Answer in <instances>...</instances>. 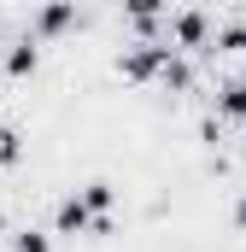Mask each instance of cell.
<instances>
[{
  "label": "cell",
  "instance_id": "obj_1",
  "mask_svg": "<svg viewBox=\"0 0 246 252\" xmlns=\"http://www.w3.org/2000/svg\"><path fill=\"white\" fill-rule=\"evenodd\" d=\"M170 59H176L170 41H141V35H135L129 47H118V76H123V82H135V88H147V82H164Z\"/></svg>",
  "mask_w": 246,
  "mask_h": 252
},
{
  "label": "cell",
  "instance_id": "obj_2",
  "mask_svg": "<svg viewBox=\"0 0 246 252\" xmlns=\"http://www.w3.org/2000/svg\"><path fill=\"white\" fill-rule=\"evenodd\" d=\"M47 229H53L59 241H82V235H112V217H100V211L88 205V193H82V188H70L59 205H53Z\"/></svg>",
  "mask_w": 246,
  "mask_h": 252
},
{
  "label": "cell",
  "instance_id": "obj_3",
  "mask_svg": "<svg viewBox=\"0 0 246 252\" xmlns=\"http://www.w3.org/2000/svg\"><path fill=\"white\" fill-rule=\"evenodd\" d=\"M211 18H205V6H176L170 12V24H164V41L176 47V53H211Z\"/></svg>",
  "mask_w": 246,
  "mask_h": 252
},
{
  "label": "cell",
  "instance_id": "obj_4",
  "mask_svg": "<svg viewBox=\"0 0 246 252\" xmlns=\"http://www.w3.org/2000/svg\"><path fill=\"white\" fill-rule=\"evenodd\" d=\"M70 30H76V0H41L30 12V35H41V41H59Z\"/></svg>",
  "mask_w": 246,
  "mask_h": 252
},
{
  "label": "cell",
  "instance_id": "obj_5",
  "mask_svg": "<svg viewBox=\"0 0 246 252\" xmlns=\"http://www.w3.org/2000/svg\"><path fill=\"white\" fill-rule=\"evenodd\" d=\"M41 47H47V41H41V35H30V30H24V35H18V41H6V53H0V70H6V76H12V82H30V76H35V70H41Z\"/></svg>",
  "mask_w": 246,
  "mask_h": 252
},
{
  "label": "cell",
  "instance_id": "obj_6",
  "mask_svg": "<svg viewBox=\"0 0 246 252\" xmlns=\"http://www.w3.org/2000/svg\"><path fill=\"white\" fill-rule=\"evenodd\" d=\"M123 18L141 41H164V24H170V0H123Z\"/></svg>",
  "mask_w": 246,
  "mask_h": 252
},
{
  "label": "cell",
  "instance_id": "obj_7",
  "mask_svg": "<svg viewBox=\"0 0 246 252\" xmlns=\"http://www.w3.org/2000/svg\"><path fill=\"white\" fill-rule=\"evenodd\" d=\"M211 112L229 118V124H246V70H241V76H229V82L211 94Z\"/></svg>",
  "mask_w": 246,
  "mask_h": 252
},
{
  "label": "cell",
  "instance_id": "obj_8",
  "mask_svg": "<svg viewBox=\"0 0 246 252\" xmlns=\"http://www.w3.org/2000/svg\"><path fill=\"white\" fill-rule=\"evenodd\" d=\"M211 59H246V18L217 24V35H211Z\"/></svg>",
  "mask_w": 246,
  "mask_h": 252
},
{
  "label": "cell",
  "instance_id": "obj_9",
  "mask_svg": "<svg viewBox=\"0 0 246 252\" xmlns=\"http://www.w3.org/2000/svg\"><path fill=\"white\" fill-rule=\"evenodd\" d=\"M82 193H88V205H94L100 217H112V211H118V182H106V176H88V182H82Z\"/></svg>",
  "mask_w": 246,
  "mask_h": 252
},
{
  "label": "cell",
  "instance_id": "obj_10",
  "mask_svg": "<svg viewBox=\"0 0 246 252\" xmlns=\"http://www.w3.org/2000/svg\"><path fill=\"white\" fill-rule=\"evenodd\" d=\"M53 229H35V223H24V229H12V252H53Z\"/></svg>",
  "mask_w": 246,
  "mask_h": 252
},
{
  "label": "cell",
  "instance_id": "obj_11",
  "mask_svg": "<svg viewBox=\"0 0 246 252\" xmlns=\"http://www.w3.org/2000/svg\"><path fill=\"white\" fill-rule=\"evenodd\" d=\"M24 164V135L12 124H0V170H18Z\"/></svg>",
  "mask_w": 246,
  "mask_h": 252
},
{
  "label": "cell",
  "instance_id": "obj_12",
  "mask_svg": "<svg viewBox=\"0 0 246 252\" xmlns=\"http://www.w3.org/2000/svg\"><path fill=\"white\" fill-rule=\"evenodd\" d=\"M235 229H241V235H246V193H241V199H235Z\"/></svg>",
  "mask_w": 246,
  "mask_h": 252
},
{
  "label": "cell",
  "instance_id": "obj_13",
  "mask_svg": "<svg viewBox=\"0 0 246 252\" xmlns=\"http://www.w3.org/2000/svg\"><path fill=\"white\" fill-rule=\"evenodd\" d=\"M0 53H6V30H0Z\"/></svg>",
  "mask_w": 246,
  "mask_h": 252
},
{
  "label": "cell",
  "instance_id": "obj_14",
  "mask_svg": "<svg viewBox=\"0 0 246 252\" xmlns=\"http://www.w3.org/2000/svg\"><path fill=\"white\" fill-rule=\"evenodd\" d=\"M241 18H246V0H241Z\"/></svg>",
  "mask_w": 246,
  "mask_h": 252
},
{
  "label": "cell",
  "instance_id": "obj_15",
  "mask_svg": "<svg viewBox=\"0 0 246 252\" xmlns=\"http://www.w3.org/2000/svg\"><path fill=\"white\" fill-rule=\"evenodd\" d=\"M241 135H246V124H241Z\"/></svg>",
  "mask_w": 246,
  "mask_h": 252
}]
</instances>
